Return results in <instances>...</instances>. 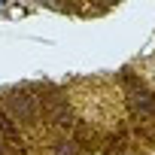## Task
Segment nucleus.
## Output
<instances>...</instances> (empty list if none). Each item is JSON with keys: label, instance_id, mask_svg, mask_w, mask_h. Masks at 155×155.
I'll list each match as a JSON object with an SVG mask.
<instances>
[{"label": "nucleus", "instance_id": "obj_2", "mask_svg": "<svg viewBox=\"0 0 155 155\" xmlns=\"http://www.w3.org/2000/svg\"><path fill=\"white\" fill-rule=\"evenodd\" d=\"M58 155H76V143L61 140V143H58Z\"/></svg>", "mask_w": 155, "mask_h": 155}, {"label": "nucleus", "instance_id": "obj_1", "mask_svg": "<svg viewBox=\"0 0 155 155\" xmlns=\"http://www.w3.org/2000/svg\"><path fill=\"white\" fill-rule=\"evenodd\" d=\"M9 113L15 116V119H21V122H31L34 119V104H31V97L28 94H9Z\"/></svg>", "mask_w": 155, "mask_h": 155}]
</instances>
